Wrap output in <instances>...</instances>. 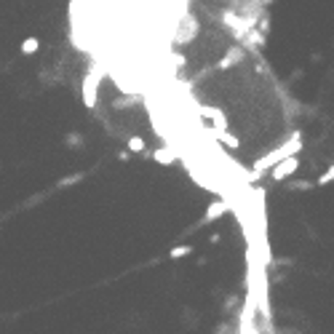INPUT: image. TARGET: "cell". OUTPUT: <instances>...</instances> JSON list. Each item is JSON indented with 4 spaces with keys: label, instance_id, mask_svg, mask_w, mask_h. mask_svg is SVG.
Here are the masks:
<instances>
[{
    "label": "cell",
    "instance_id": "6da1fadb",
    "mask_svg": "<svg viewBox=\"0 0 334 334\" xmlns=\"http://www.w3.org/2000/svg\"><path fill=\"white\" fill-rule=\"evenodd\" d=\"M300 150H302V131H294L289 142H284L281 147L270 150V152L265 155V158H260L257 163H254V168L246 174V180H248V182H257L262 174H268L270 168H273V166H278L281 160H286V158H294V155H297Z\"/></svg>",
    "mask_w": 334,
    "mask_h": 334
},
{
    "label": "cell",
    "instance_id": "7a4b0ae2",
    "mask_svg": "<svg viewBox=\"0 0 334 334\" xmlns=\"http://www.w3.org/2000/svg\"><path fill=\"white\" fill-rule=\"evenodd\" d=\"M102 67H91V72L86 75V80H83V104L88 107V110H94L96 107V94H99V80H102Z\"/></svg>",
    "mask_w": 334,
    "mask_h": 334
},
{
    "label": "cell",
    "instance_id": "3957f363",
    "mask_svg": "<svg viewBox=\"0 0 334 334\" xmlns=\"http://www.w3.org/2000/svg\"><path fill=\"white\" fill-rule=\"evenodd\" d=\"M297 168H300V158L294 155V158H286L278 163V166L270 168V176H273L276 182H284V180H289L292 174H297Z\"/></svg>",
    "mask_w": 334,
    "mask_h": 334
},
{
    "label": "cell",
    "instance_id": "277c9868",
    "mask_svg": "<svg viewBox=\"0 0 334 334\" xmlns=\"http://www.w3.org/2000/svg\"><path fill=\"white\" fill-rule=\"evenodd\" d=\"M228 204L224 200H216V204H212L206 208V216H204V222H214V220H220V216H224V212H228Z\"/></svg>",
    "mask_w": 334,
    "mask_h": 334
},
{
    "label": "cell",
    "instance_id": "5b68a950",
    "mask_svg": "<svg viewBox=\"0 0 334 334\" xmlns=\"http://www.w3.org/2000/svg\"><path fill=\"white\" fill-rule=\"evenodd\" d=\"M152 158L158 160V163H163V166H168V163L176 160V152L172 150V147H158V150L152 152Z\"/></svg>",
    "mask_w": 334,
    "mask_h": 334
},
{
    "label": "cell",
    "instance_id": "8992f818",
    "mask_svg": "<svg viewBox=\"0 0 334 334\" xmlns=\"http://www.w3.org/2000/svg\"><path fill=\"white\" fill-rule=\"evenodd\" d=\"M83 144H86V136H83V134H78V131L64 134V147H70V150H80Z\"/></svg>",
    "mask_w": 334,
    "mask_h": 334
},
{
    "label": "cell",
    "instance_id": "52a82bcc",
    "mask_svg": "<svg viewBox=\"0 0 334 334\" xmlns=\"http://www.w3.org/2000/svg\"><path fill=\"white\" fill-rule=\"evenodd\" d=\"M38 48H40V40H38L35 35H30V38L22 40V54H24V56H32V54H38Z\"/></svg>",
    "mask_w": 334,
    "mask_h": 334
},
{
    "label": "cell",
    "instance_id": "ba28073f",
    "mask_svg": "<svg viewBox=\"0 0 334 334\" xmlns=\"http://www.w3.org/2000/svg\"><path fill=\"white\" fill-rule=\"evenodd\" d=\"M126 150L128 152H144L147 150V142H144L142 136H128L126 139Z\"/></svg>",
    "mask_w": 334,
    "mask_h": 334
},
{
    "label": "cell",
    "instance_id": "9c48e42d",
    "mask_svg": "<svg viewBox=\"0 0 334 334\" xmlns=\"http://www.w3.org/2000/svg\"><path fill=\"white\" fill-rule=\"evenodd\" d=\"M216 139H220V142H224V144H228V147H230V150H236V147H240V142H238V136H232V134H228V131H222V134H216V136H214V142H216Z\"/></svg>",
    "mask_w": 334,
    "mask_h": 334
},
{
    "label": "cell",
    "instance_id": "30bf717a",
    "mask_svg": "<svg viewBox=\"0 0 334 334\" xmlns=\"http://www.w3.org/2000/svg\"><path fill=\"white\" fill-rule=\"evenodd\" d=\"M332 182H334V166H329V168H326V172L316 180V184H321V188H326V184H332Z\"/></svg>",
    "mask_w": 334,
    "mask_h": 334
},
{
    "label": "cell",
    "instance_id": "8fae6325",
    "mask_svg": "<svg viewBox=\"0 0 334 334\" xmlns=\"http://www.w3.org/2000/svg\"><path fill=\"white\" fill-rule=\"evenodd\" d=\"M188 254H192V246H176V248H172L168 257H172V260H182V257H188Z\"/></svg>",
    "mask_w": 334,
    "mask_h": 334
},
{
    "label": "cell",
    "instance_id": "7c38bea8",
    "mask_svg": "<svg viewBox=\"0 0 334 334\" xmlns=\"http://www.w3.org/2000/svg\"><path fill=\"white\" fill-rule=\"evenodd\" d=\"M83 176H86V172H78V174H72V176H64V180H59V188H70V184L80 182Z\"/></svg>",
    "mask_w": 334,
    "mask_h": 334
},
{
    "label": "cell",
    "instance_id": "4fadbf2b",
    "mask_svg": "<svg viewBox=\"0 0 334 334\" xmlns=\"http://www.w3.org/2000/svg\"><path fill=\"white\" fill-rule=\"evenodd\" d=\"M308 188H313V182H294L289 190H308Z\"/></svg>",
    "mask_w": 334,
    "mask_h": 334
},
{
    "label": "cell",
    "instance_id": "5bb4252c",
    "mask_svg": "<svg viewBox=\"0 0 334 334\" xmlns=\"http://www.w3.org/2000/svg\"><path fill=\"white\" fill-rule=\"evenodd\" d=\"M128 155H131L128 150H120V152H118V160H128Z\"/></svg>",
    "mask_w": 334,
    "mask_h": 334
}]
</instances>
